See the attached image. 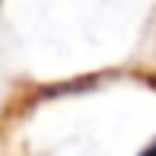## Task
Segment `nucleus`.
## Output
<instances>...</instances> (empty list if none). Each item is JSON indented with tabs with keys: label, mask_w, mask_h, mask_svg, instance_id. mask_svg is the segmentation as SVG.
<instances>
[{
	"label": "nucleus",
	"mask_w": 156,
	"mask_h": 156,
	"mask_svg": "<svg viewBox=\"0 0 156 156\" xmlns=\"http://www.w3.org/2000/svg\"><path fill=\"white\" fill-rule=\"evenodd\" d=\"M140 156H156V140H153V144H150V147H147V150H144V153H140Z\"/></svg>",
	"instance_id": "1"
}]
</instances>
